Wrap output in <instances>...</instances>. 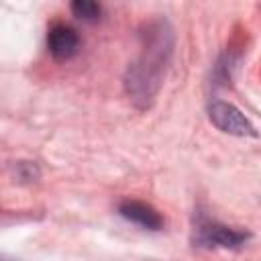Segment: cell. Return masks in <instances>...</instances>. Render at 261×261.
<instances>
[{"mask_svg":"<svg viewBox=\"0 0 261 261\" xmlns=\"http://www.w3.org/2000/svg\"><path fill=\"white\" fill-rule=\"evenodd\" d=\"M208 116L212 120V124L216 128H220L222 133L228 135H237V137H255L257 130L251 124V120L230 102H222V100H214L208 106Z\"/></svg>","mask_w":261,"mask_h":261,"instance_id":"3957f363","label":"cell"},{"mask_svg":"<svg viewBox=\"0 0 261 261\" xmlns=\"http://www.w3.org/2000/svg\"><path fill=\"white\" fill-rule=\"evenodd\" d=\"M71 12L73 16H77L80 20H86V22H94L100 18L102 14V6L94 0H75L71 2Z\"/></svg>","mask_w":261,"mask_h":261,"instance_id":"8992f818","label":"cell"},{"mask_svg":"<svg viewBox=\"0 0 261 261\" xmlns=\"http://www.w3.org/2000/svg\"><path fill=\"white\" fill-rule=\"evenodd\" d=\"M249 241V232L226 226L206 214H198L194 220V243L206 249H239Z\"/></svg>","mask_w":261,"mask_h":261,"instance_id":"7a4b0ae2","label":"cell"},{"mask_svg":"<svg viewBox=\"0 0 261 261\" xmlns=\"http://www.w3.org/2000/svg\"><path fill=\"white\" fill-rule=\"evenodd\" d=\"M118 212L122 218H126L128 222H133L141 228H147V230L163 228V216L151 204H145L139 200H124L118 204Z\"/></svg>","mask_w":261,"mask_h":261,"instance_id":"5b68a950","label":"cell"},{"mask_svg":"<svg viewBox=\"0 0 261 261\" xmlns=\"http://www.w3.org/2000/svg\"><path fill=\"white\" fill-rule=\"evenodd\" d=\"M80 45L82 43H80L77 31L65 22H55L47 33V49L59 61H67L75 57L80 51Z\"/></svg>","mask_w":261,"mask_h":261,"instance_id":"277c9868","label":"cell"},{"mask_svg":"<svg viewBox=\"0 0 261 261\" xmlns=\"http://www.w3.org/2000/svg\"><path fill=\"white\" fill-rule=\"evenodd\" d=\"M141 53L128 65L124 86L126 94L139 108H149L155 100L167 63L173 51V33L165 20H151L141 33Z\"/></svg>","mask_w":261,"mask_h":261,"instance_id":"6da1fadb","label":"cell"}]
</instances>
